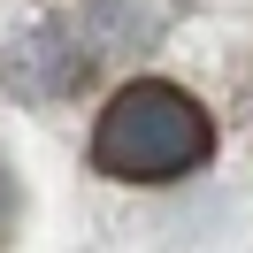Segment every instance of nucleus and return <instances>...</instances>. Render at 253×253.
Returning <instances> with one entry per match:
<instances>
[{"mask_svg":"<svg viewBox=\"0 0 253 253\" xmlns=\"http://www.w3.org/2000/svg\"><path fill=\"white\" fill-rule=\"evenodd\" d=\"M207 146H215V123H207L200 100L176 92V84H161V77H138V84H123V92L108 100V115H100L92 169L123 176V184H169V176L200 169Z\"/></svg>","mask_w":253,"mask_h":253,"instance_id":"nucleus-1","label":"nucleus"}]
</instances>
